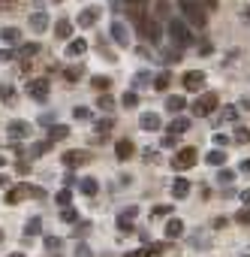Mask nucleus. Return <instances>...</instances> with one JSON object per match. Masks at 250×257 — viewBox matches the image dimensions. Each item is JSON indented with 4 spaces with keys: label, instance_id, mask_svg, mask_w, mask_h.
<instances>
[{
    "label": "nucleus",
    "instance_id": "63",
    "mask_svg": "<svg viewBox=\"0 0 250 257\" xmlns=\"http://www.w3.org/2000/svg\"><path fill=\"white\" fill-rule=\"evenodd\" d=\"M51 3H63V0H51Z\"/></svg>",
    "mask_w": 250,
    "mask_h": 257
},
{
    "label": "nucleus",
    "instance_id": "21",
    "mask_svg": "<svg viewBox=\"0 0 250 257\" xmlns=\"http://www.w3.org/2000/svg\"><path fill=\"white\" fill-rule=\"evenodd\" d=\"M181 233H184V221L169 215V221H166V236H169V239H178Z\"/></svg>",
    "mask_w": 250,
    "mask_h": 257
},
{
    "label": "nucleus",
    "instance_id": "51",
    "mask_svg": "<svg viewBox=\"0 0 250 257\" xmlns=\"http://www.w3.org/2000/svg\"><path fill=\"white\" fill-rule=\"evenodd\" d=\"M238 173H250V158H244V161H241V166H238Z\"/></svg>",
    "mask_w": 250,
    "mask_h": 257
},
{
    "label": "nucleus",
    "instance_id": "2",
    "mask_svg": "<svg viewBox=\"0 0 250 257\" xmlns=\"http://www.w3.org/2000/svg\"><path fill=\"white\" fill-rule=\"evenodd\" d=\"M166 30H169V37H172V43H175L178 48H187V46L193 43V37H190V27H187L181 19H172Z\"/></svg>",
    "mask_w": 250,
    "mask_h": 257
},
{
    "label": "nucleus",
    "instance_id": "59",
    "mask_svg": "<svg viewBox=\"0 0 250 257\" xmlns=\"http://www.w3.org/2000/svg\"><path fill=\"white\" fill-rule=\"evenodd\" d=\"M244 19H247V22H250V6H244Z\"/></svg>",
    "mask_w": 250,
    "mask_h": 257
},
{
    "label": "nucleus",
    "instance_id": "43",
    "mask_svg": "<svg viewBox=\"0 0 250 257\" xmlns=\"http://www.w3.org/2000/svg\"><path fill=\"white\" fill-rule=\"evenodd\" d=\"M151 79H154V76H151L148 70H139V73H136V85H145V82H151Z\"/></svg>",
    "mask_w": 250,
    "mask_h": 257
},
{
    "label": "nucleus",
    "instance_id": "47",
    "mask_svg": "<svg viewBox=\"0 0 250 257\" xmlns=\"http://www.w3.org/2000/svg\"><path fill=\"white\" fill-rule=\"evenodd\" d=\"M76 257H94V254H91V248H87V245L79 242V245H76Z\"/></svg>",
    "mask_w": 250,
    "mask_h": 257
},
{
    "label": "nucleus",
    "instance_id": "45",
    "mask_svg": "<svg viewBox=\"0 0 250 257\" xmlns=\"http://www.w3.org/2000/svg\"><path fill=\"white\" fill-rule=\"evenodd\" d=\"M235 221H238V224H250V206H247V209H241V212L235 215Z\"/></svg>",
    "mask_w": 250,
    "mask_h": 257
},
{
    "label": "nucleus",
    "instance_id": "22",
    "mask_svg": "<svg viewBox=\"0 0 250 257\" xmlns=\"http://www.w3.org/2000/svg\"><path fill=\"white\" fill-rule=\"evenodd\" d=\"M79 191H82V194H87V197H94V194L100 191V182H97V179H91V176H84V179L79 182Z\"/></svg>",
    "mask_w": 250,
    "mask_h": 257
},
{
    "label": "nucleus",
    "instance_id": "18",
    "mask_svg": "<svg viewBox=\"0 0 250 257\" xmlns=\"http://www.w3.org/2000/svg\"><path fill=\"white\" fill-rule=\"evenodd\" d=\"M63 51H66V58H79V55L87 51V40H69Z\"/></svg>",
    "mask_w": 250,
    "mask_h": 257
},
{
    "label": "nucleus",
    "instance_id": "55",
    "mask_svg": "<svg viewBox=\"0 0 250 257\" xmlns=\"http://www.w3.org/2000/svg\"><path fill=\"white\" fill-rule=\"evenodd\" d=\"M241 203H244V206H250V191H241Z\"/></svg>",
    "mask_w": 250,
    "mask_h": 257
},
{
    "label": "nucleus",
    "instance_id": "6",
    "mask_svg": "<svg viewBox=\"0 0 250 257\" xmlns=\"http://www.w3.org/2000/svg\"><path fill=\"white\" fill-rule=\"evenodd\" d=\"M6 133L12 136L15 142H21V140H27V136H30V124L21 121V118H12V121L6 124Z\"/></svg>",
    "mask_w": 250,
    "mask_h": 257
},
{
    "label": "nucleus",
    "instance_id": "5",
    "mask_svg": "<svg viewBox=\"0 0 250 257\" xmlns=\"http://www.w3.org/2000/svg\"><path fill=\"white\" fill-rule=\"evenodd\" d=\"M190 109H193V115H199V118H208L214 109H217V94H211V91H208V94H202V97L196 100Z\"/></svg>",
    "mask_w": 250,
    "mask_h": 257
},
{
    "label": "nucleus",
    "instance_id": "41",
    "mask_svg": "<svg viewBox=\"0 0 250 257\" xmlns=\"http://www.w3.org/2000/svg\"><path fill=\"white\" fill-rule=\"evenodd\" d=\"M42 242H45V248H48V251H55V248H61V239H58V236H45Z\"/></svg>",
    "mask_w": 250,
    "mask_h": 257
},
{
    "label": "nucleus",
    "instance_id": "60",
    "mask_svg": "<svg viewBox=\"0 0 250 257\" xmlns=\"http://www.w3.org/2000/svg\"><path fill=\"white\" fill-rule=\"evenodd\" d=\"M6 166V158H3V154H0V169H3Z\"/></svg>",
    "mask_w": 250,
    "mask_h": 257
},
{
    "label": "nucleus",
    "instance_id": "56",
    "mask_svg": "<svg viewBox=\"0 0 250 257\" xmlns=\"http://www.w3.org/2000/svg\"><path fill=\"white\" fill-rule=\"evenodd\" d=\"M241 109H250V94H247V97L241 100Z\"/></svg>",
    "mask_w": 250,
    "mask_h": 257
},
{
    "label": "nucleus",
    "instance_id": "24",
    "mask_svg": "<svg viewBox=\"0 0 250 257\" xmlns=\"http://www.w3.org/2000/svg\"><path fill=\"white\" fill-rule=\"evenodd\" d=\"M169 82H172V76H169V70H160L154 79H151V85H154V91H166L169 88Z\"/></svg>",
    "mask_w": 250,
    "mask_h": 257
},
{
    "label": "nucleus",
    "instance_id": "29",
    "mask_svg": "<svg viewBox=\"0 0 250 257\" xmlns=\"http://www.w3.org/2000/svg\"><path fill=\"white\" fill-rule=\"evenodd\" d=\"M61 221H66V224H79V212L73 209V206H63V209H61Z\"/></svg>",
    "mask_w": 250,
    "mask_h": 257
},
{
    "label": "nucleus",
    "instance_id": "40",
    "mask_svg": "<svg viewBox=\"0 0 250 257\" xmlns=\"http://www.w3.org/2000/svg\"><path fill=\"white\" fill-rule=\"evenodd\" d=\"M112 124H115L112 118H103V121H97V133H100V136H103V133H109V130H112Z\"/></svg>",
    "mask_w": 250,
    "mask_h": 257
},
{
    "label": "nucleus",
    "instance_id": "20",
    "mask_svg": "<svg viewBox=\"0 0 250 257\" xmlns=\"http://www.w3.org/2000/svg\"><path fill=\"white\" fill-rule=\"evenodd\" d=\"M66 136H69V124H51L48 127V140L51 142H63Z\"/></svg>",
    "mask_w": 250,
    "mask_h": 257
},
{
    "label": "nucleus",
    "instance_id": "38",
    "mask_svg": "<svg viewBox=\"0 0 250 257\" xmlns=\"http://www.w3.org/2000/svg\"><path fill=\"white\" fill-rule=\"evenodd\" d=\"M97 106H100V109H112V106H115L112 94H105V91H103V94H100V100H97Z\"/></svg>",
    "mask_w": 250,
    "mask_h": 257
},
{
    "label": "nucleus",
    "instance_id": "37",
    "mask_svg": "<svg viewBox=\"0 0 250 257\" xmlns=\"http://www.w3.org/2000/svg\"><path fill=\"white\" fill-rule=\"evenodd\" d=\"M12 100H15V88L3 85V88H0V103H12Z\"/></svg>",
    "mask_w": 250,
    "mask_h": 257
},
{
    "label": "nucleus",
    "instance_id": "23",
    "mask_svg": "<svg viewBox=\"0 0 250 257\" xmlns=\"http://www.w3.org/2000/svg\"><path fill=\"white\" fill-rule=\"evenodd\" d=\"M45 27H48V15H45V12H33V15H30V30L42 33Z\"/></svg>",
    "mask_w": 250,
    "mask_h": 257
},
{
    "label": "nucleus",
    "instance_id": "1",
    "mask_svg": "<svg viewBox=\"0 0 250 257\" xmlns=\"http://www.w3.org/2000/svg\"><path fill=\"white\" fill-rule=\"evenodd\" d=\"M178 9H181V15L187 19V24H193V27H205L208 15H205V6L199 3V0H178Z\"/></svg>",
    "mask_w": 250,
    "mask_h": 257
},
{
    "label": "nucleus",
    "instance_id": "11",
    "mask_svg": "<svg viewBox=\"0 0 250 257\" xmlns=\"http://www.w3.org/2000/svg\"><path fill=\"white\" fill-rule=\"evenodd\" d=\"M112 37H115V43H118L121 48H127V46H130V30H127V24L112 22Z\"/></svg>",
    "mask_w": 250,
    "mask_h": 257
},
{
    "label": "nucleus",
    "instance_id": "28",
    "mask_svg": "<svg viewBox=\"0 0 250 257\" xmlns=\"http://www.w3.org/2000/svg\"><path fill=\"white\" fill-rule=\"evenodd\" d=\"M37 51H40V43H21V46H19V55H21L24 61H27V58H33Z\"/></svg>",
    "mask_w": 250,
    "mask_h": 257
},
{
    "label": "nucleus",
    "instance_id": "3",
    "mask_svg": "<svg viewBox=\"0 0 250 257\" xmlns=\"http://www.w3.org/2000/svg\"><path fill=\"white\" fill-rule=\"evenodd\" d=\"M27 197H42V191L40 187H33V185H15V187H9L6 191V203L12 206V203H21V200H27Z\"/></svg>",
    "mask_w": 250,
    "mask_h": 257
},
{
    "label": "nucleus",
    "instance_id": "16",
    "mask_svg": "<svg viewBox=\"0 0 250 257\" xmlns=\"http://www.w3.org/2000/svg\"><path fill=\"white\" fill-rule=\"evenodd\" d=\"M187 194H190V182H187L184 176H178V179L172 182V197H175V200H184Z\"/></svg>",
    "mask_w": 250,
    "mask_h": 257
},
{
    "label": "nucleus",
    "instance_id": "26",
    "mask_svg": "<svg viewBox=\"0 0 250 257\" xmlns=\"http://www.w3.org/2000/svg\"><path fill=\"white\" fill-rule=\"evenodd\" d=\"M205 164H211V166H223V164H226V151H223V148L208 151V154H205Z\"/></svg>",
    "mask_w": 250,
    "mask_h": 257
},
{
    "label": "nucleus",
    "instance_id": "25",
    "mask_svg": "<svg viewBox=\"0 0 250 257\" xmlns=\"http://www.w3.org/2000/svg\"><path fill=\"white\" fill-rule=\"evenodd\" d=\"M55 33H58V40H73V22L61 19V22L55 24Z\"/></svg>",
    "mask_w": 250,
    "mask_h": 257
},
{
    "label": "nucleus",
    "instance_id": "44",
    "mask_svg": "<svg viewBox=\"0 0 250 257\" xmlns=\"http://www.w3.org/2000/svg\"><path fill=\"white\" fill-rule=\"evenodd\" d=\"M163 148H178V136H175V133L163 136Z\"/></svg>",
    "mask_w": 250,
    "mask_h": 257
},
{
    "label": "nucleus",
    "instance_id": "61",
    "mask_svg": "<svg viewBox=\"0 0 250 257\" xmlns=\"http://www.w3.org/2000/svg\"><path fill=\"white\" fill-rule=\"evenodd\" d=\"M9 257H24V254H21V251H12V254H9Z\"/></svg>",
    "mask_w": 250,
    "mask_h": 257
},
{
    "label": "nucleus",
    "instance_id": "35",
    "mask_svg": "<svg viewBox=\"0 0 250 257\" xmlns=\"http://www.w3.org/2000/svg\"><path fill=\"white\" fill-rule=\"evenodd\" d=\"M55 200H58V206H69V203H73V191H69V187H61Z\"/></svg>",
    "mask_w": 250,
    "mask_h": 257
},
{
    "label": "nucleus",
    "instance_id": "30",
    "mask_svg": "<svg viewBox=\"0 0 250 257\" xmlns=\"http://www.w3.org/2000/svg\"><path fill=\"white\" fill-rule=\"evenodd\" d=\"M121 106H124V109H133V106H139V94H136V91H124V97H121Z\"/></svg>",
    "mask_w": 250,
    "mask_h": 257
},
{
    "label": "nucleus",
    "instance_id": "13",
    "mask_svg": "<svg viewBox=\"0 0 250 257\" xmlns=\"http://www.w3.org/2000/svg\"><path fill=\"white\" fill-rule=\"evenodd\" d=\"M0 40H3L9 48H15V46H21V30L19 27H3L0 30Z\"/></svg>",
    "mask_w": 250,
    "mask_h": 257
},
{
    "label": "nucleus",
    "instance_id": "17",
    "mask_svg": "<svg viewBox=\"0 0 250 257\" xmlns=\"http://www.w3.org/2000/svg\"><path fill=\"white\" fill-rule=\"evenodd\" d=\"M136 218H139L136 206H133V209H124V212L118 215V227H121V230H130V224H136Z\"/></svg>",
    "mask_w": 250,
    "mask_h": 257
},
{
    "label": "nucleus",
    "instance_id": "58",
    "mask_svg": "<svg viewBox=\"0 0 250 257\" xmlns=\"http://www.w3.org/2000/svg\"><path fill=\"white\" fill-rule=\"evenodd\" d=\"M3 185H9V179H6L3 173H0V187H3Z\"/></svg>",
    "mask_w": 250,
    "mask_h": 257
},
{
    "label": "nucleus",
    "instance_id": "34",
    "mask_svg": "<svg viewBox=\"0 0 250 257\" xmlns=\"http://www.w3.org/2000/svg\"><path fill=\"white\" fill-rule=\"evenodd\" d=\"M151 215H154V218H169V215H172V206H169V203H160V206H154V209H151Z\"/></svg>",
    "mask_w": 250,
    "mask_h": 257
},
{
    "label": "nucleus",
    "instance_id": "12",
    "mask_svg": "<svg viewBox=\"0 0 250 257\" xmlns=\"http://www.w3.org/2000/svg\"><path fill=\"white\" fill-rule=\"evenodd\" d=\"M133 151H136L133 140H118V142H115V158H118V161H130Z\"/></svg>",
    "mask_w": 250,
    "mask_h": 257
},
{
    "label": "nucleus",
    "instance_id": "27",
    "mask_svg": "<svg viewBox=\"0 0 250 257\" xmlns=\"http://www.w3.org/2000/svg\"><path fill=\"white\" fill-rule=\"evenodd\" d=\"M91 88H97V91L103 94V91L112 88V79H109V76H91Z\"/></svg>",
    "mask_w": 250,
    "mask_h": 257
},
{
    "label": "nucleus",
    "instance_id": "39",
    "mask_svg": "<svg viewBox=\"0 0 250 257\" xmlns=\"http://www.w3.org/2000/svg\"><path fill=\"white\" fill-rule=\"evenodd\" d=\"M48 148H51V140H45V142H37V145L30 148V154H33V158H37V154H45Z\"/></svg>",
    "mask_w": 250,
    "mask_h": 257
},
{
    "label": "nucleus",
    "instance_id": "36",
    "mask_svg": "<svg viewBox=\"0 0 250 257\" xmlns=\"http://www.w3.org/2000/svg\"><path fill=\"white\" fill-rule=\"evenodd\" d=\"M73 118H76V121H91V109H87V106H76Z\"/></svg>",
    "mask_w": 250,
    "mask_h": 257
},
{
    "label": "nucleus",
    "instance_id": "8",
    "mask_svg": "<svg viewBox=\"0 0 250 257\" xmlns=\"http://www.w3.org/2000/svg\"><path fill=\"white\" fill-rule=\"evenodd\" d=\"M27 97H30V100H40V103L48 100V82H45V79H33V82L27 85Z\"/></svg>",
    "mask_w": 250,
    "mask_h": 257
},
{
    "label": "nucleus",
    "instance_id": "42",
    "mask_svg": "<svg viewBox=\"0 0 250 257\" xmlns=\"http://www.w3.org/2000/svg\"><path fill=\"white\" fill-rule=\"evenodd\" d=\"M223 118H226V121H238V109L235 106H226L223 109Z\"/></svg>",
    "mask_w": 250,
    "mask_h": 257
},
{
    "label": "nucleus",
    "instance_id": "4",
    "mask_svg": "<svg viewBox=\"0 0 250 257\" xmlns=\"http://www.w3.org/2000/svg\"><path fill=\"white\" fill-rule=\"evenodd\" d=\"M190 166H196V148L193 145H184L181 151L175 154L172 169H175V173H184V169H190Z\"/></svg>",
    "mask_w": 250,
    "mask_h": 257
},
{
    "label": "nucleus",
    "instance_id": "33",
    "mask_svg": "<svg viewBox=\"0 0 250 257\" xmlns=\"http://www.w3.org/2000/svg\"><path fill=\"white\" fill-rule=\"evenodd\" d=\"M232 140H235L238 145H250V130H247V127H235V133H232Z\"/></svg>",
    "mask_w": 250,
    "mask_h": 257
},
{
    "label": "nucleus",
    "instance_id": "50",
    "mask_svg": "<svg viewBox=\"0 0 250 257\" xmlns=\"http://www.w3.org/2000/svg\"><path fill=\"white\" fill-rule=\"evenodd\" d=\"M40 124H45V127H51V124H55V115H42V118H40Z\"/></svg>",
    "mask_w": 250,
    "mask_h": 257
},
{
    "label": "nucleus",
    "instance_id": "7",
    "mask_svg": "<svg viewBox=\"0 0 250 257\" xmlns=\"http://www.w3.org/2000/svg\"><path fill=\"white\" fill-rule=\"evenodd\" d=\"M181 82H184L187 91H202V88H205V73H202V70H187Z\"/></svg>",
    "mask_w": 250,
    "mask_h": 257
},
{
    "label": "nucleus",
    "instance_id": "62",
    "mask_svg": "<svg viewBox=\"0 0 250 257\" xmlns=\"http://www.w3.org/2000/svg\"><path fill=\"white\" fill-rule=\"evenodd\" d=\"M3 239H6V233H3V230H0V245H3Z\"/></svg>",
    "mask_w": 250,
    "mask_h": 257
},
{
    "label": "nucleus",
    "instance_id": "32",
    "mask_svg": "<svg viewBox=\"0 0 250 257\" xmlns=\"http://www.w3.org/2000/svg\"><path fill=\"white\" fill-rule=\"evenodd\" d=\"M217 182H220V185H232V182H235V169H223V166H217Z\"/></svg>",
    "mask_w": 250,
    "mask_h": 257
},
{
    "label": "nucleus",
    "instance_id": "31",
    "mask_svg": "<svg viewBox=\"0 0 250 257\" xmlns=\"http://www.w3.org/2000/svg\"><path fill=\"white\" fill-rule=\"evenodd\" d=\"M37 233H42V221L40 218H30L27 224H24V236H37Z\"/></svg>",
    "mask_w": 250,
    "mask_h": 257
},
{
    "label": "nucleus",
    "instance_id": "53",
    "mask_svg": "<svg viewBox=\"0 0 250 257\" xmlns=\"http://www.w3.org/2000/svg\"><path fill=\"white\" fill-rule=\"evenodd\" d=\"M12 58V48H0V61H9Z\"/></svg>",
    "mask_w": 250,
    "mask_h": 257
},
{
    "label": "nucleus",
    "instance_id": "9",
    "mask_svg": "<svg viewBox=\"0 0 250 257\" xmlns=\"http://www.w3.org/2000/svg\"><path fill=\"white\" fill-rule=\"evenodd\" d=\"M76 22H79V27H84V30H87V27H94V24L100 22V9H97V6H84V9L79 12V19H76Z\"/></svg>",
    "mask_w": 250,
    "mask_h": 257
},
{
    "label": "nucleus",
    "instance_id": "54",
    "mask_svg": "<svg viewBox=\"0 0 250 257\" xmlns=\"http://www.w3.org/2000/svg\"><path fill=\"white\" fill-rule=\"evenodd\" d=\"M127 257H148V251H145V248H139V251H130Z\"/></svg>",
    "mask_w": 250,
    "mask_h": 257
},
{
    "label": "nucleus",
    "instance_id": "10",
    "mask_svg": "<svg viewBox=\"0 0 250 257\" xmlns=\"http://www.w3.org/2000/svg\"><path fill=\"white\" fill-rule=\"evenodd\" d=\"M61 161H63L66 169H76V166H82V164L87 161V151H84V148H73V151H66Z\"/></svg>",
    "mask_w": 250,
    "mask_h": 257
},
{
    "label": "nucleus",
    "instance_id": "19",
    "mask_svg": "<svg viewBox=\"0 0 250 257\" xmlns=\"http://www.w3.org/2000/svg\"><path fill=\"white\" fill-rule=\"evenodd\" d=\"M187 130H190V118H187V115H175L172 124H169V133L178 136V133H187Z\"/></svg>",
    "mask_w": 250,
    "mask_h": 257
},
{
    "label": "nucleus",
    "instance_id": "14",
    "mask_svg": "<svg viewBox=\"0 0 250 257\" xmlns=\"http://www.w3.org/2000/svg\"><path fill=\"white\" fill-rule=\"evenodd\" d=\"M160 124H163V121H160L157 112H142V118H139V127L142 130H160Z\"/></svg>",
    "mask_w": 250,
    "mask_h": 257
},
{
    "label": "nucleus",
    "instance_id": "49",
    "mask_svg": "<svg viewBox=\"0 0 250 257\" xmlns=\"http://www.w3.org/2000/svg\"><path fill=\"white\" fill-rule=\"evenodd\" d=\"M63 76H66V79H69V82H76V79H79V76H82V70H66V73H63Z\"/></svg>",
    "mask_w": 250,
    "mask_h": 257
},
{
    "label": "nucleus",
    "instance_id": "46",
    "mask_svg": "<svg viewBox=\"0 0 250 257\" xmlns=\"http://www.w3.org/2000/svg\"><path fill=\"white\" fill-rule=\"evenodd\" d=\"M214 145H217V148L229 145V136H226V133H214Z\"/></svg>",
    "mask_w": 250,
    "mask_h": 257
},
{
    "label": "nucleus",
    "instance_id": "64",
    "mask_svg": "<svg viewBox=\"0 0 250 257\" xmlns=\"http://www.w3.org/2000/svg\"><path fill=\"white\" fill-rule=\"evenodd\" d=\"M6 3H9V0H6Z\"/></svg>",
    "mask_w": 250,
    "mask_h": 257
},
{
    "label": "nucleus",
    "instance_id": "57",
    "mask_svg": "<svg viewBox=\"0 0 250 257\" xmlns=\"http://www.w3.org/2000/svg\"><path fill=\"white\" fill-rule=\"evenodd\" d=\"M127 3H130V6H136V9H139V6H142V3H145V0H127Z\"/></svg>",
    "mask_w": 250,
    "mask_h": 257
},
{
    "label": "nucleus",
    "instance_id": "48",
    "mask_svg": "<svg viewBox=\"0 0 250 257\" xmlns=\"http://www.w3.org/2000/svg\"><path fill=\"white\" fill-rule=\"evenodd\" d=\"M87 230H91V224H87V221H84V224H76V236H84Z\"/></svg>",
    "mask_w": 250,
    "mask_h": 257
},
{
    "label": "nucleus",
    "instance_id": "15",
    "mask_svg": "<svg viewBox=\"0 0 250 257\" xmlns=\"http://www.w3.org/2000/svg\"><path fill=\"white\" fill-rule=\"evenodd\" d=\"M187 109V100L181 97V94H172V97H166V112H175V115H181Z\"/></svg>",
    "mask_w": 250,
    "mask_h": 257
},
{
    "label": "nucleus",
    "instance_id": "52",
    "mask_svg": "<svg viewBox=\"0 0 250 257\" xmlns=\"http://www.w3.org/2000/svg\"><path fill=\"white\" fill-rule=\"evenodd\" d=\"M199 51H202V55H211L214 46H211V43H202V46H199Z\"/></svg>",
    "mask_w": 250,
    "mask_h": 257
}]
</instances>
